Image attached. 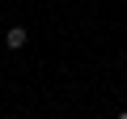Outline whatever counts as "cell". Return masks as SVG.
Segmentation results:
<instances>
[{"label":"cell","mask_w":127,"mask_h":119,"mask_svg":"<svg viewBox=\"0 0 127 119\" xmlns=\"http://www.w3.org/2000/svg\"><path fill=\"white\" fill-rule=\"evenodd\" d=\"M26 38H30V34H26L21 26H9V34H4V47H9V51H21V47H26Z\"/></svg>","instance_id":"6da1fadb"},{"label":"cell","mask_w":127,"mask_h":119,"mask_svg":"<svg viewBox=\"0 0 127 119\" xmlns=\"http://www.w3.org/2000/svg\"><path fill=\"white\" fill-rule=\"evenodd\" d=\"M119 119H127V111H123V115H119Z\"/></svg>","instance_id":"7a4b0ae2"}]
</instances>
